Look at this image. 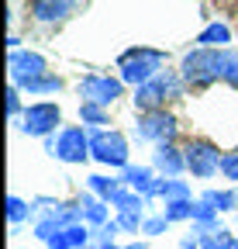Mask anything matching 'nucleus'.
<instances>
[{
	"label": "nucleus",
	"mask_w": 238,
	"mask_h": 249,
	"mask_svg": "<svg viewBox=\"0 0 238 249\" xmlns=\"http://www.w3.org/2000/svg\"><path fill=\"white\" fill-rule=\"evenodd\" d=\"M83 218H86V222H90V225H107V208L100 204V201H94V197H83Z\"/></svg>",
	"instance_id": "6ab92c4d"
},
{
	"label": "nucleus",
	"mask_w": 238,
	"mask_h": 249,
	"mask_svg": "<svg viewBox=\"0 0 238 249\" xmlns=\"http://www.w3.org/2000/svg\"><path fill=\"white\" fill-rule=\"evenodd\" d=\"M159 197H166V204L169 201H190V187L183 183V180H162V191H159Z\"/></svg>",
	"instance_id": "a211bd4d"
},
{
	"label": "nucleus",
	"mask_w": 238,
	"mask_h": 249,
	"mask_svg": "<svg viewBox=\"0 0 238 249\" xmlns=\"http://www.w3.org/2000/svg\"><path fill=\"white\" fill-rule=\"evenodd\" d=\"M90 152L94 160L104 163V166H128V139L121 132H107V128H97L90 135Z\"/></svg>",
	"instance_id": "20e7f679"
},
{
	"label": "nucleus",
	"mask_w": 238,
	"mask_h": 249,
	"mask_svg": "<svg viewBox=\"0 0 238 249\" xmlns=\"http://www.w3.org/2000/svg\"><path fill=\"white\" fill-rule=\"evenodd\" d=\"M86 232L83 225H69V229H63L59 235H52L48 239V249H86Z\"/></svg>",
	"instance_id": "4468645a"
},
{
	"label": "nucleus",
	"mask_w": 238,
	"mask_h": 249,
	"mask_svg": "<svg viewBox=\"0 0 238 249\" xmlns=\"http://www.w3.org/2000/svg\"><path fill=\"white\" fill-rule=\"evenodd\" d=\"M7 114H11V118H14V114H24V111H21V101H17V87L7 90Z\"/></svg>",
	"instance_id": "7c9ffc66"
},
{
	"label": "nucleus",
	"mask_w": 238,
	"mask_h": 249,
	"mask_svg": "<svg viewBox=\"0 0 238 249\" xmlns=\"http://www.w3.org/2000/svg\"><path fill=\"white\" fill-rule=\"evenodd\" d=\"M162 62H166V55L156 52V49H128L121 55V80L138 90V87H145L148 80H156L162 73L159 70Z\"/></svg>",
	"instance_id": "f03ea898"
},
{
	"label": "nucleus",
	"mask_w": 238,
	"mask_h": 249,
	"mask_svg": "<svg viewBox=\"0 0 238 249\" xmlns=\"http://www.w3.org/2000/svg\"><path fill=\"white\" fill-rule=\"evenodd\" d=\"M14 87H17V83H14ZM21 90H28V93H55V90H63V80L52 76V73H45V76H35V80L21 83Z\"/></svg>",
	"instance_id": "f3484780"
},
{
	"label": "nucleus",
	"mask_w": 238,
	"mask_h": 249,
	"mask_svg": "<svg viewBox=\"0 0 238 249\" xmlns=\"http://www.w3.org/2000/svg\"><path fill=\"white\" fill-rule=\"evenodd\" d=\"M166 225H169L166 214H162V218H148V222L142 225V232H145V235H159V232H166Z\"/></svg>",
	"instance_id": "c85d7f7f"
},
{
	"label": "nucleus",
	"mask_w": 238,
	"mask_h": 249,
	"mask_svg": "<svg viewBox=\"0 0 238 249\" xmlns=\"http://www.w3.org/2000/svg\"><path fill=\"white\" fill-rule=\"evenodd\" d=\"M235 249H238V239H235Z\"/></svg>",
	"instance_id": "473e14b6"
},
{
	"label": "nucleus",
	"mask_w": 238,
	"mask_h": 249,
	"mask_svg": "<svg viewBox=\"0 0 238 249\" xmlns=\"http://www.w3.org/2000/svg\"><path fill=\"white\" fill-rule=\"evenodd\" d=\"M111 208H117V211H125V208H142L145 204V197L138 194V191H131V187H117V191L111 194V201H107Z\"/></svg>",
	"instance_id": "dca6fc26"
},
{
	"label": "nucleus",
	"mask_w": 238,
	"mask_h": 249,
	"mask_svg": "<svg viewBox=\"0 0 238 249\" xmlns=\"http://www.w3.org/2000/svg\"><path fill=\"white\" fill-rule=\"evenodd\" d=\"M90 191H97L104 201H111V194L117 191V180H107V177H90Z\"/></svg>",
	"instance_id": "a878e982"
},
{
	"label": "nucleus",
	"mask_w": 238,
	"mask_h": 249,
	"mask_svg": "<svg viewBox=\"0 0 238 249\" xmlns=\"http://www.w3.org/2000/svg\"><path fill=\"white\" fill-rule=\"evenodd\" d=\"M183 156H187V170L193 177H214L221 170V160H224L207 139H190L183 145Z\"/></svg>",
	"instance_id": "0eeeda50"
},
{
	"label": "nucleus",
	"mask_w": 238,
	"mask_h": 249,
	"mask_svg": "<svg viewBox=\"0 0 238 249\" xmlns=\"http://www.w3.org/2000/svg\"><path fill=\"white\" fill-rule=\"evenodd\" d=\"M166 218H169V222L193 218V201H169V204H166Z\"/></svg>",
	"instance_id": "393cba45"
},
{
	"label": "nucleus",
	"mask_w": 238,
	"mask_h": 249,
	"mask_svg": "<svg viewBox=\"0 0 238 249\" xmlns=\"http://www.w3.org/2000/svg\"><path fill=\"white\" fill-rule=\"evenodd\" d=\"M117 232H121V225H117V222H107V225H100V246H114V235Z\"/></svg>",
	"instance_id": "c756f323"
},
{
	"label": "nucleus",
	"mask_w": 238,
	"mask_h": 249,
	"mask_svg": "<svg viewBox=\"0 0 238 249\" xmlns=\"http://www.w3.org/2000/svg\"><path fill=\"white\" fill-rule=\"evenodd\" d=\"M180 249H200V239H197V235L190 232V235H187V239L180 242Z\"/></svg>",
	"instance_id": "2f4dec72"
},
{
	"label": "nucleus",
	"mask_w": 238,
	"mask_h": 249,
	"mask_svg": "<svg viewBox=\"0 0 238 249\" xmlns=\"http://www.w3.org/2000/svg\"><path fill=\"white\" fill-rule=\"evenodd\" d=\"M59 121H63L59 104L38 101V104H28V107H24V114H21V132H24V135H35V139H48V135L55 132Z\"/></svg>",
	"instance_id": "39448f33"
},
{
	"label": "nucleus",
	"mask_w": 238,
	"mask_h": 249,
	"mask_svg": "<svg viewBox=\"0 0 238 249\" xmlns=\"http://www.w3.org/2000/svg\"><path fill=\"white\" fill-rule=\"evenodd\" d=\"M200 201L214 204L218 211H231V208H238V194H235V191H207Z\"/></svg>",
	"instance_id": "aec40b11"
},
{
	"label": "nucleus",
	"mask_w": 238,
	"mask_h": 249,
	"mask_svg": "<svg viewBox=\"0 0 238 249\" xmlns=\"http://www.w3.org/2000/svg\"><path fill=\"white\" fill-rule=\"evenodd\" d=\"M224 42H231L228 24H207L200 35H197V45L200 49H224Z\"/></svg>",
	"instance_id": "2eb2a0df"
},
{
	"label": "nucleus",
	"mask_w": 238,
	"mask_h": 249,
	"mask_svg": "<svg viewBox=\"0 0 238 249\" xmlns=\"http://www.w3.org/2000/svg\"><path fill=\"white\" fill-rule=\"evenodd\" d=\"M7 66H11V76H14V83L21 87V83H28V80H35V76H45V55L14 49Z\"/></svg>",
	"instance_id": "9d476101"
},
{
	"label": "nucleus",
	"mask_w": 238,
	"mask_h": 249,
	"mask_svg": "<svg viewBox=\"0 0 238 249\" xmlns=\"http://www.w3.org/2000/svg\"><path fill=\"white\" fill-rule=\"evenodd\" d=\"M156 170H162L169 180L180 177V173L187 170V156H183V149H176L173 142H169V145H156Z\"/></svg>",
	"instance_id": "ddd939ff"
},
{
	"label": "nucleus",
	"mask_w": 238,
	"mask_h": 249,
	"mask_svg": "<svg viewBox=\"0 0 238 249\" xmlns=\"http://www.w3.org/2000/svg\"><path fill=\"white\" fill-rule=\"evenodd\" d=\"M125 90V80H111V76H83L79 80V97L90 104H114Z\"/></svg>",
	"instance_id": "1a4fd4ad"
},
{
	"label": "nucleus",
	"mask_w": 238,
	"mask_h": 249,
	"mask_svg": "<svg viewBox=\"0 0 238 249\" xmlns=\"http://www.w3.org/2000/svg\"><path fill=\"white\" fill-rule=\"evenodd\" d=\"M176 93H180V80H176L173 73H159L156 80H148L145 87L135 90V107H138L142 114H148V111H162L166 101L176 97Z\"/></svg>",
	"instance_id": "7ed1b4c3"
},
{
	"label": "nucleus",
	"mask_w": 238,
	"mask_h": 249,
	"mask_svg": "<svg viewBox=\"0 0 238 249\" xmlns=\"http://www.w3.org/2000/svg\"><path fill=\"white\" fill-rule=\"evenodd\" d=\"M79 118H83L86 124H107V107H104V104L83 101V104H79Z\"/></svg>",
	"instance_id": "412c9836"
},
{
	"label": "nucleus",
	"mask_w": 238,
	"mask_h": 249,
	"mask_svg": "<svg viewBox=\"0 0 238 249\" xmlns=\"http://www.w3.org/2000/svg\"><path fill=\"white\" fill-rule=\"evenodd\" d=\"M135 132H138V139H148V142H156V145H169L176 139V132H180V124H176V118L162 107V111L138 114Z\"/></svg>",
	"instance_id": "423d86ee"
},
{
	"label": "nucleus",
	"mask_w": 238,
	"mask_h": 249,
	"mask_svg": "<svg viewBox=\"0 0 238 249\" xmlns=\"http://www.w3.org/2000/svg\"><path fill=\"white\" fill-rule=\"evenodd\" d=\"M221 173L228 180H238V152H228L224 160H221Z\"/></svg>",
	"instance_id": "cd10ccee"
},
{
	"label": "nucleus",
	"mask_w": 238,
	"mask_h": 249,
	"mask_svg": "<svg viewBox=\"0 0 238 249\" xmlns=\"http://www.w3.org/2000/svg\"><path fill=\"white\" fill-rule=\"evenodd\" d=\"M121 183H125V187H131V191H138L142 197H156V194L162 191V180H156L148 166H125Z\"/></svg>",
	"instance_id": "9b49d317"
},
{
	"label": "nucleus",
	"mask_w": 238,
	"mask_h": 249,
	"mask_svg": "<svg viewBox=\"0 0 238 249\" xmlns=\"http://www.w3.org/2000/svg\"><path fill=\"white\" fill-rule=\"evenodd\" d=\"M73 11H76V0H35V4H32V14L38 21H45V24L66 21Z\"/></svg>",
	"instance_id": "f8f14e48"
},
{
	"label": "nucleus",
	"mask_w": 238,
	"mask_h": 249,
	"mask_svg": "<svg viewBox=\"0 0 238 249\" xmlns=\"http://www.w3.org/2000/svg\"><path fill=\"white\" fill-rule=\"evenodd\" d=\"M117 225H121L125 232H138L145 225V218H142V208H125L121 214H117Z\"/></svg>",
	"instance_id": "4be33fe9"
},
{
	"label": "nucleus",
	"mask_w": 238,
	"mask_h": 249,
	"mask_svg": "<svg viewBox=\"0 0 238 249\" xmlns=\"http://www.w3.org/2000/svg\"><path fill=\"white\" fill-rule=\"evenodd\" d=\"M224 62H228V49H193L180 66V80L190 87H211L214 80H221Z\"/></svg>",
	"instance_id": "f257e3e1"
},
{
	"label": "nucleus",
	"mask_w": 238,
	"mask_h": 249,
	"mask_svg": "<svg viewBox=\"0 0 238 249\" xmlns=\"http://www.w3.org/2000/svg\"><path fill=\"white\" fill-rule=\"evenodd\" d=\"M200 249H235V235L231 232H214V235H204L200 239Z\"/></svg>",
	"instance_id": "5701e85b"
},
{
	"label": "nucleus",
	"mask_w": 238,
	"mask_h": 249,
	"mask_svg": "<svg viewBox=\"0 0 238 249\" xmlns=\"http://www.w3.org/2000/svg\"><path fill=\"white\" fill-rule=\"evenodd\" d=\"M55 160H63V163H86L90 160V135H86L83 128H63L55 139V149H52Z\"/></svg>",
	"instance_id": "6e6552de"
},
{
	"label": "nucleus",
	"mask_w": 238,
	"mask_h": 249,
	"mask_svg": "<svg viewBox=\"0 0 238 249\" xmlns=\"http://www.w3.org/2000/svg\"><path fill=\"white\" fill-rule=\"evenodd\" d=\"M32 214V204L28 201H21V197H7V218H11V225H17V222H24V218Z\"/></svg>",
	"instance_id": "b1692460"
},
{
	"label": "nucleus",
	"mask_w": 238,
	"mask_h": 249,
	"mask_svg": "<svg viewBox=\"0 0 238 249\" xmlns=\"http://www.w3.org/2000/svg\"><path fill=\"white\" fill-rule=\"evenodd\" d=\"M224 83L238 87V52H228V62H224V73H221Z\"/></svg>",
	"instance_id": "bb28decb"
}]
</instances>
